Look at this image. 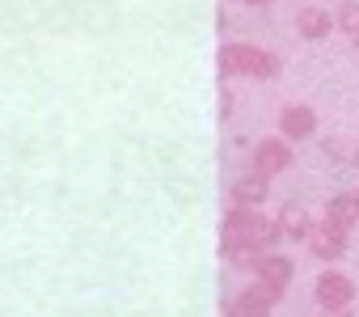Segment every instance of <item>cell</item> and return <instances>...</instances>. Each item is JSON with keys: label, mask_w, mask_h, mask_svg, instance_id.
I'll return each mask as SVG.
<instances>
[{"label": "cell", "mask_w": 359, "mask_h": 317, "mask_svg": "<svg viewBox=\"0 0 359 317\" xmlns=\"http://www.w3.org/2000/svg\"><path fill=\"white\" fill-rule=\"evenodd\" d=\"M334 317H351V313H346V309H342V313H334Z\"/></svg>", "instance_id": "cell-16"}, {"label": "cell", "mask_w": 359, "mask_h": 317, "mask_svg": "<svg viewBox=\"0 0 359 317\" xmlns=\"http://www.w3.org/2000/svg\"><path fill=\"white\" fill-rule=\"evenodd\" d=\"M275 229H279V224H266V220H258L254 212H237V216H229L224 241H229V250H233V245H237V250H262V245L275 237Z\"/></svg>", "instance_id": "cell-1"}, {"label": "cell", "mask_w": 359, "mask_h": 317, "mask_svg": "<svg viewBox=\"0 0 359 317\" xmlns=\"http://www.w3.org/2000/svg\"><path fill=\"white\" fill-rule=\"evenodd\" d=\"M287 161H292V156H287V148H283L279 140H262V144L254 148V174H258V178H271V174H279Z\"/></svg>", "instance_id": "cell-4"}, {"label": "cell", "mask_w": 359, "mask_h": 317, "mask_svg": "<svg viewBox=\"0 0 359 317\" xmlns=\"http://www.w3.org/2000/svg\"><path fill=\"white\" fill-rule=\"evenodd\" d=\"M279 127H283V135L300 140V135H313L317 119H313V110H309V106H287V110H283V119H279Z\"/></svg>", "instance_id": "cell-6"}, {"label": "cell", "mask_w": 359, "mask_h": 317, "mask_svg": "<svg viewBox=\"0 0 359 317\" xmlns=\"http://www.w3.org/2000/svg\"><path fill=\"white\" fill-rule=\"evenodd\" d=\"M250 5H262V0H250Z\"/></svg>", "instance_id": "cell-17"}, {"label": "cell", "mask_w": 359, "mask_h": 317, "mask_svg": "<svg viewBox=\"0 0 359 317\" xmlns=\"http://www.w3.org/2000/svg\"><path fill=\"white\" fill-rule=\"evenodd\" d=\"M262 187H266V178L250 174V178H241V182L233 187V199H237V203H258V199H262Z\"/></svg>", "instance_id": "cell-12"}, {"label": "cell", "mask_w": 359, "mask_h": 317, "mask_svg": "<svg viewBox=\"0 0 359 317\" xmlns=\"http://www.w3.org/2000/svg\"><path fill=\"white\" fill-rule=\"evenodd\" d=\"M338 26H342L346 34H359V5H346V9L338 13Z\"/></svg>", "instance_id": "cell-14"}, {"label": "cell", "mask_w": 359, "mask_h": 317, "mask_svg": "<svg viewBox=\"0 0 359 317\" xmlns=\"http://www.w3.org/2000/svg\"><path fill=\"white\" fill-rule=\"evenodd\" d=\"M296 26H300V34H304V39H325V34H330V26H334V18H330V13H321V9H304V13L296 18Z\"/></svg>", "instance_id": "cell-8"}, {"label": "cell", "mask_w": 359, "mask_h": 317, "mask_svg": "<svg viewBox=\"0 0 359 317\" xmlns=\"http://www.w3.org/2000/svg\"><path fill=\"white\" fill-rule=\"evenodd\" d=\"M309 241H313V250L321 254V258H338L342 250H346V229H338V224H317L313 233H309Z\"/></svg>", "instance_id": "cell-5"}, {"label": "cell", "mask_w": 359, "mask_h": 317, "mask_svg": "<svg viewBox=\"0 0 359 317\" xmlns=\"http://www.w3.org/2000/svg\"><path fill=\"white\" fill-rule=\"evenodd\" d=\"M355 203H359V195H355Z\"/></svg>", "instance_id": "cell-18"}, {"label": "cell", "mask_w": 359, "mask_h": 317, "mask_svg": "<svg viewBox=\"0 0 359 317\" xmlns=\"http://www.w3.org/2000/svg\"><path fill=\"white\" fill-rule=\"evenodd\" d=\"M233 317H262V313H241V309H237V313H233Z\"/></svg>", "instance_id": "cell-15"}, {"label": "cell", "mask_w": 359, "mask_h": 317, "mask_svg": "<svg viewBox=\"0 0 359 317\" xmlns=\"http://www.w3.org/2000/svg\"><path fill=\"white\" fill-rule=\"evenodd\" d=\"M325 156H338L342 166H359V144L355 140H325Z\"/></svg>", "instance_id": "cell-13"}, {"label": "cell", "mask_w": 359, "mask_h": 317, "mask_svg": "<svg viewBox=\"0 0 359 317\" xmlns=\"http://www.w3.org/2000/svg\"><path fill=\"white\" fill-rule=\"evenodd\" d=\"M279 300V288H271V283H258V288H250L241 300H237V309L241 313H262V309H271Z\"/></svg>", "instance_id": "cell-7"}, {"label": "cell", "mask_w": 359, "mask_h": 317, "mask_svg": "<svg viewBox=\"0 0 359 317\" xmlns=\"http://www.w3.org/2000/svg\"><path fill=\"white\" fill-rule=\"evenodd\" d=\"M254 267H258L262 283H271V288H279V292H283V283L292 279V262H287V258H262V262H254Z\"/></svg>", "instance_id": "cell-10"}, {"label": "cell", "mask_w": 359, "mask_h": 317, "mask_svg": "<svg viewBox=\"0 0 359 317\" xmlns=\"http://www.w3.org/2000/svg\"><path fill=\"white\" fill-rule=\"evenodd\" d=\"M224 68L245 72V76H275V55L258 47H224Z\"/></svg>", "instance_id": "cell-2"}, {"label": "cell", "mask_w": 359, "mask_h": 317, "mask_svg": "<svg viewBox=\"0 0 359 317\" xmlns=\"http://www.w3.org/2000/svg\"><path fill=\"white\" fill-rule=\"evenodd\" d=\"M279 229L287 233V237H309L313 233V224H309V216L292 203V208H283V216H279Z\"/></svg>", "instance_id": "cell-11"}, {"label": "cell", "mask_w": 359, "mask_h": 317, "mask_svg": "<svg viewBox=\"0 0 359 317\" xmlns=\"http://www.w3.org/2000/svg\"><path fill=\"white\" fill-rule=\"evenodd\" d=\"M317 300H321L330 313H342V309H351V300H355V283H351L346 275H338V271H325V275L317 279Z\"/></svg>", "instance_id": "cell-3"}, {"label": "cell", "mask_w": 359, "mask_h": 317, "mask_svg": "<svg viewBox=\"0 0 359 317\" xmlns=\"http://www.w3.org/2000/svg\"><path fill=\"white\" fill-rule=\"evenodd\" d=\"M325 216H330V224H338V229H355V224H359V203H355V195L334 199Z\"/></svg>", "instance_id": "cell-9"}]
</instances>
